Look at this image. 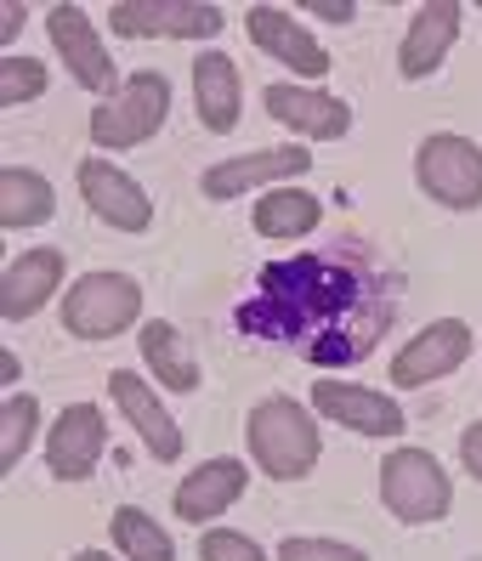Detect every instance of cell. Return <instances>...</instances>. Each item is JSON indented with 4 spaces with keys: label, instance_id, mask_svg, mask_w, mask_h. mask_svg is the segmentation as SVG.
Here are the masks:
<instances>
[{
    "label": "cell",
    "instance_id": "6",
    "mask_svg": "<svg viewBox=\"0 0 482 561\" xmlns=\"http://www.w3.org/2000/svg\"><path fill=\"white\" fill-rule=\"evenodd\" d=\"M108 28L119 41H216L228 12L216 0H114Z\"/></svg>",
    "mask_w": 482,
    "mask_h": 561
},
{
    "label": "cell",
    "instance_id": "27",
    "mask_svg": "<svg viewBox=\"0 0 482 561\" xmlns=\"http://www.w3.org/2000/svg\"><path fill=\"white\" fill-rule=\"evenodd\" d=\"M199 561H273L250 534H233V527H205L199 539Z\"/></svg>",
    "mask_w": 482,
    "mask_h": 561
},
{
    "label": "cell",
    "instance_id": "30",
    "mask_svg": "<svg viewBox=\"0 0 482 561\" xmlns=\"http://www.w3.org/2000/svg\"><path fill=\"white\" fill-rule=\"evenodd\" d=\"M23 18H28V7H23V0H7V7H0V46H7V41H18Z\"/></svg>",
    "mask_w": 482,
    "mask_h": 561
},
{
    "label": "cell",
    "instance_id": "9",
    "mask_svg": "<svg viewBox=\"0 0 482 561\" xmlns=\"http://www.w3.org/2000/svg\"><path fill=\"white\" fill-rule=\"evenodd\" d=\"M466 357H471V323L466 318H432L426 329H414L398 346L392 380H398V391H421L443 375H455Z\"/></svg>",
    "mask_w": 482,
    "mask_h": 561
},
{
    "label": "cell",
    "instance_id": "25",
    "mask_svg": "<svg viewBox=\"0 0 482 561\" xmlns=\"http://www.w3.org/2000/svg\"><path fill=\"white\" fill-rule=\"evenodd\" d=\"M46 91V62L35 57H0V108H23Z\"/></svg>",
    "mask_w": 482,
    "mask_h": 561
},
{
    "label": "cell",
    "instance_id": "29",
    "mask_svg": "<svg viewBox=\"0 0 482 561\" xmlns=\"http://www.w3.org/2000/svg\"><path fill=\"white\" fill-rule=\"evenodd\" d=\"M460 466L482 482V420H471V425H466V437H460Z\"/></svg>",
    "mask_w": 482,
    "mask_h": 561
},
{
    "label": "cell",
    "instance_id": "5",
    "mask_svg": "<svg viewBox=\"0 0 482 561\" xmlns=\"http://www.w3.org/2000/svg\"><path fill=\"white\" fill-rule=\"evenodd\" d=\"M414 182L443 210H477L482 205V148L460 137V130H432L414 148Z\"/></svg>",
    "mask_w": 482,
    "mask_h": 561
},
{
    "label": "cell",
    "instance_id": "10",
    "mask_svg": "<svg viewBox=\"0 0 482 561\" xmlns=\"http://www.w3.org/2000/svg\"><path fill=\"white\" fill-rule=\"evenodd\" d=\"M244 35H250L255 51H267L273 62H284V69L296 75L301 85L330 75V51L318 46V35L296 12H284V7H250L244 12Z\"/></svg>",
    "mask_w": 482,
    "mask_h": 561
},
{
    "label": "cell",
    "instance_id": "7",
    "mask_svg": "<svg viewBox=\"0 0 482 561\" xmlns=\"http://www.w3.org/2000/svg\"><path fill=\"white\" fill-rule=\"evenodd\" d=\"M46 35H51V51H57V62L74 75V85L80 91H91V96H108L125 85L119 80V69H114V57H108V46H103V35L91 28V18L80 12V7H46Z\"/></svg>",
    "mask_w": 482,
    "mask_h": 561
},
{
    "label": "cell",
    "instance_id": "13",
    "mask_svg": "<svg viewBox=\"0 0 482 561\" xmlns=\"http://www.w3.org/2000/svg\"><path fill=\"white\" fill-rule=\"evenodd\" d=\"M108 448V425L96 403H69L46 425V471L57 482H85Z\"/></svg>",
    "mask_w": 482,
    "mask_h": 561
},
{
    "label": "cell",
    "instance_id": "26",
    "mask_svg": "<svg viewBox=\"0 0 482 561\" xmlns=\"http://www.w3.org/2000/svg\"><path fill=\"white\" fill-rule=\"evenodd\" d=\"M273 561H369L358 545L346 539H318V534H296L273 550Z\"/></svg>",
    "mask_w": 482,
    "mask_h": 561
},
{
    "label": "cell",
    "instance_id": "3",
    "mask_svg": "<svg viewBox=\"0 0 482 561\" xmlns=\"http://www.w3.org/2000/svg\"><path fill=\"white\" fill-rule=\"evenodd\" d=\"M62 329L74 341H114L142 329V284L131 273H85L62 289Z\"/></svg>",
    "mask_w": 482,
    "mask_h": 561
},
{
    "label": "cell",
    "instance_id": "11",
    "mask_svg": "<svg viewBox=\"0 0 482 561\" xmlns=\"http://www.w3.org/2000/svg\"><path fill=\"white\" fill-rule=\"evenodd\" d=\"M80 199L85 210L114 227V233H148V221H153V199H148V187L137 176H125L119 164L108 159H80Z\"/></svg>",
    "mask_w": 482,
    "mask_h": 561
},
{
    "label": "cell",
    "instance_id": "1",
    "mask_svg": "<svg viewBox=\"0 0 482 561\" xmlns=\"http://www.w3.org/2000/svg\"><path fill=\"white\" fill-rule=\"evenodd\" d=\"M244 448L262 477L301 482L324 454V432H318V414H307L296 398H262L244 420Z\"/></svg>",
    "mask_w": 482,
    "mask_h": 561
},
{
    "label": "cell",
    "instance_id": "31",
    "mask_svg": "<svg viewBox=\"0 0 482 561\" xmlns=\"http://www.w3.org/2000/svg\"><path fill=\"white\" fill-rule=\"evenodd\" d=\"M18 369H23V363H18V352L7 346V352H0V375H7V380H18Z\"/></svg>",
    "mask_w": 482,
    "mask_h": 561
},
{
    "label": "cell",
    "instance_id": "22",
    "mask_svg": "<svg viewBox=\"0 0 482 561\" xmlns=\"http://www.w3.org/2000/svg\"><path fill=\"white\" fill-rule=\"evenodd\" d=\"M57 216V193L41 171H23V164H7L0 171V227L7 233H28V227H46Z\"/></svg>",
    "mask_w": 482,
    "mask_h": 561
},
{
    "label": "cell",
    "instance_id": "19",
    "mask_svg": "<svg viewBox=\"0 0 482 561\" xmlns=\"http://www.w3.org/2000/svg\"><path fill=\"white\" fill-rule=\"evenodd\" d=\"M193 108H199V125L216 130V137L239 130L244 80H239V62L228 51H199L193 57Z\"/></svg>",
    "mask_w": 482,
    "mask_h": 561
},
{
    "label": "cell",
    "instance_id": "24",
    "mask_svg": "<svg viewBox=\"0 0 482 561\" xmlns=\"http://www.w3.org/2000/svg\"><path fill=\"white\" fill-rule=\"evenodd\" d=\"M41 432V403L28 398V391H12L7 403H0V471H18L28 443Z\"/></svg>",
    "mask_w": 482,
    "mask_h": 561
},
{
    "label": "cell",
    "instance_id": "4",
    "mask_svg": "<svg viewBox=\"0 0 482 561\" xmlns=\"http://www.w3.org/2000/svg\"><path fill=\"white\" fill-rule=\"evenodd\" d=\"M171 119V80L159 69H137L103 108H91V142L96 148H137L148 137H159V125Z\"/></svg>",
    "mask_w": 482,
    "mask_h": 561
},
{
    "label": "cell",
    "instance_id": "18",
    "mask_svg": "<svg viewBox=\"0 0 482 561\" xmlns=\"http://www.w3.org/2000/svg\"><path fill=\"white\" fill-rule=\"evenodd\" d=\"M57 289H62V250H23L0 273V318L7 323L35 318Z\"/></svg>",
    "mask_w": 482,
    "mask_h": 561
},
{
    "label": "cell",
    "instance_id": "2",
    "mask_svg": "<svg viewBox=\"0 0 482 561\" xmlns=\"http://www.w3.org/2000/svg\"><path fill=\"white\" fill-rule=\"evenodd\" d=\"M380 505L403 527H432L455 505V477L432 448H392L380 459Z\"/></svg>",
    "mask_w": 482,
    "mask_h": 561
},
{
    "label": "cell",
    "instance_id": "23",
    "mask_svg": "<svg viewBox=\"0 0 482 561\" xmlns=\"http://www.w3.org/2000/svg\"><path fill=\"white\" fill-rule=\"evenodd\" d=\"M108 539H114V556L119 561H176L171 534L142 505H119L114 522H108Z\"/></svg>",
    "mask_w": 482,
    "mask_h": 561
},
{
    "label": "cell",
    "instance_id": "15",
    "mask_svg": "<svg viewBox=\"0 0 482 561\" xmlns=\"http://www.w3.org/2000/svg\"><path fill=\"white\" fill-rule=\"evenodd\" d=\"M108 398H114V409L125 414V425L142 437V448L159 459V466L182 459V425L171 420L165 403H159V391L148 380H137V369H114L108 375Z\"/></svg>",
    "mask_w": 482,
    "mask_h": 561
},
{
    "label": "cell",
    "instance_id": "8",
    "mask_svg": "<svg viewBox=\"0 0 482 561\" xmlns=\"http://www.w3.org/2000/svg\"><path fill=\"white\" fill-rule=\"evenodd\" d=\"M307 171H312V153L301 142H289V148H255V153L221 159V164H210V171L199 176V187H205V199L228 205V199H244V193L289 187V182L307 176Z\"/></svg>",
    "mask_w": 482,
    "mask_h": 561
},
{
    "label": "cell",
    "instance_id": "12",
    "mask_svg": "<svg viewBox=\"0 0 482 561\" xmlns=\"http://www.w3.org/2000/svg\"><path fill=\"white\" fill-rule=\"evenodd\" d=\"M262 103H267V114H273L284 130H296V137H307V142H341L346 130H352V103H341L335 91L301 85V80L267 85Z\"/></svg>",
    "mask_w": 482,
    "mask_h": 561
},
{
    "label": "cell",
    "instance_id": "14",
    "mask_svg": "<svg viewBox=\"0 0 482 561\" xmlns=\"http://www.w3.org/2000/svg\"><path fill=\"white\" fill-rule=\"evenodd\" d=\"M312 409L330 425H346L358 437H403V409L386 391H369L358 380H312Z\"/></svg>",
    "mask_w": 482,
    "mask_h": 561
},
{
    "label": "cell",
    "instance_id": "17",
    "mask_svg": "<svg viewBox=\"0 0 482 561\" xmlns=\"http://www.w3.org/2000/svg\"><path fill=\"white\" fill-rule=\"evenodd\" d=\"M460 18H466L460 0H426V7H414V18L403 28V46H398V75L403 80L437 75L443 57L460 41Z\"/></svg>",
    "mask_w": 482,
    "mask_h": 561
},
{
    "label": "cell",
    "instance_id": "28",
    "mask_svg": "<svg viewBox=\"0 0 482 561\" xmlns=\"http://www.w3.org/2000/svg\"><path fill=\"white\" fill-rule=\"evenodd\" d=\"M301 12L307 18H324V23H352V18H358L352 0H301Z\"/></svg>",
    "mask_w": 482,
    "mask_h": 561
},
{
    "label": "cell",
    "instance_id": "21",
    "mask_svg": "<svg viewBox=\"0 0 482 561\" xmlns=\"http://www.w3.org/2000/svg\"><path fill=\"white\" fill-rule=\"evenodd\" d=\"M250 221H255V233H262V239H273V244H289V239H307L312 227L324 221V199L289 182V187H273V193H262V199H255V210H250Z\"/></svg>",
    "mask_w": 482,
    "mask_h": 561
},
{
    "label": "cell",
    "instance_id": "16",
    "mask_svg": "<svg viewBox=\"0 0 482 561\" xmlns=\"http://www.w3.org/2000/svg\"><path fill=\"white\" fill-rule=\"evenodd\" d=\"M244 488H250V466L233 454H216L205 459V466H193L176 488V516L187 527H210L216 516H228L239 500H244Z\"/></svg>",
    "mask_w": 482,
    "mask_h": 561
},
{
    "label": "cell",
    "instance_id": "32",
    "mask_svg": "<svg viewBox=\"0 0 482 561\" xmlns=\"http://www.w3.org/2000/svg\"><path fill=\"white\" fill-rule=\"evenodd\" d=\"M69 561H119V556H108V550H80V556H69Z\"/></svg>",
    "mask_w": 482,
    "mask_h": 561
},
{
    "label": "cell",
    "instance_id": "20",
    "mask_svg": "<svg viewBox=\"0 0 482 561\" xmlns=\"http://www.w3.org/2000/svg\"><path fill=\"white\" fill-rule=\"evenodd\" d=\"M137 346H142V363H148V375L165 386V391H199V357H193L187 335L171 323V318H142L137 329Z\"/></svg>",
    "mask_w": 482,
    "mask_h": 561
}]
</instances>
